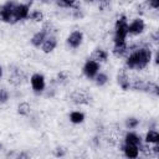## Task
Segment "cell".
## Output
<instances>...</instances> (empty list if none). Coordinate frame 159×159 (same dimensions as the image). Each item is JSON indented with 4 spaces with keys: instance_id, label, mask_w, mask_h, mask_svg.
<instances>
[{
    "instance_id": "6da1fadb",
    "label": "cell",
    "mask_w": 159,
    "mask_h": 159,
    "mask_svg": "<svg viewBox=\"0 0 159 159\" xmlns=\"http://www.w3.org/2000/svg\"><path fill=\"white\" fill-rule=\"evenodd\" d=\"M152 61V51L147 47H140L133 51L125 60V66L132 70H143Z\"/></svg>"
},
{
    "instance_id": "7a4b0ae2",
    "label": "cell",
    "mask_w": 159,
    "mask_h": 159,
    "mask_svg": "<svg viewBox=\"0 0 159 159\" xmlns=\"http://www.w3.org/2000/svg\"><path fill=\"white\" fill-rule=\"evenodd\" d=\"M128 36V21L125 15H120L118 20L116 21L114 26V36H113V42L114 45L124 43L125 39Z\"/></svg>"
},
{
    "instance_id": "3957f363",
    "label": "cell",
    "mask_w": 159,
    "mask_h": 159,
    "mask_svg": "<svg viewBox=\"0 0 159 159\" xmlns=\"http://www.w3.org/2000/svg\"><path fill=\"white\" fill-rule=\"evenodd\" d=\"M15 1H6L2 5H0V21L14 24V7Z\"/></svg>"
},
{
    "instance_id": "277c9868",
    "label": "cell",
    "mask_w": 159,
    "mask_h": 159,
    "mask_svg": "<svg viewBox=\"0 0 159 159\" xmlns=\"http://www.w3.org/2000/svg\"><path fill=\"white\" fill-rule=\"evenodd\" d=\"M31 2H16L14 7V24L25 19H29Z\"/></svg>"
},
{
    "instance_id": "5b68a950",
    "label": "cell",
    "mask_w": 159,
    "mask_h": 159,
    "mask_svg": "<svg viewBox=\"0 0 159 159\" xmlns=\"http://www.w3.org/2000/svg\"><path fill=\"white\" fill-rule=\"evenodd\" d=\"M82 72H83V75H84L87 78L93 80V78L97 76V73L99 72V63L89 58V60H87L86 63L83 65Z\"/></svg>"
},
{
    "instance_id": "8992f818",
    "label": "cell",
    "mask_w": 159,
    "mask_h": 159,
    "mask_svg": "<svg viewBox=\"0 0 159 159\" xmlns=\"http://www.w3.org/2000/svg\"><path fill=\"white\" fill-rule=\"evenodd\" d=\"M30 83L32 87V91L36 94H40L43 92L45 87H46V82H45V77L41 73H34L30 78Z\"/></svg>"
},
{
    "instance_id": "52a82bcc",
    "label": "cell",
    "mask_w": 159,
    "mask_h": 159,
    "mask_svg": "<svg viewBox=\"0 0 159 159\" xmlns=\"http://www.w3.org/2000/svg\"><path fill=\"white\" fill-rule=\"evenodd\" d=\"M144 29H145V24L139 17L132 20V22L128 24V34L130 35H139L144 31Z\"/></svg>"
},
{
    "instance_id": "ba28073f",
    "label": "cell",
    "mask_w": 159,
    "mask_h": 159,
    "mask_svg": "<svg viewBox=\"0 0 159 159\" xmlns=\"http://www.w3.org/2000/svg\"><path fill=\"white\" fill-rule=\"evenodd\" d=\"M82 41H83V34L80 30H76V31L71 32L68 35V37H67V45L70 47H72V48L80 47L81 43H82Z\"/></svg>"
},
{
    "instance_id": "9c48e42d",
    "label": "cell",
    "mask_w": 159,
    "mask_h": 159,
    "mask_svg": "<svg viewBox=\"0 0 159 159\" xmlns=\"http://www.w3.org/2000/svg\"><path fill=\"white\" fill-rule=\"evenodd\" d=\"M56 46H57V39L53 35H51V36H47L46 40L43 41V43L41 45V50L45 53H50L56 48Z\"/></svg>"
},
{
    "instance_id": "30bf717a",
    "label": "cell",
    "mask_w": 159,
    "mask_h": 159,
    "mask_svg": "<svg viewBox=\"0 0 159 159\" xmlns=\"http://www.w3.org/2000/svg\"><path fill=\"white\" fill-rule=\"evenodd\" d=\"M122 150H123L125 158H128V159H137L139 157V152H140L139 147L130 145V144H124L123 148H122Z\"/></svg>"
},
{
    "instance_id": "8fae6325",
    "label": "cell",
    "mask_w": 159,
    "mask_h": 159,
    "mask_svg": "<svg viewBox=\"0 0 159 159\" xmlns=\"http://www.w3.org/2000/svg\"><path fill=\"white\" fill-rule=\"evenodd\" d=\"M124 144L137 145V147H139V149H142V138L134 132H128L124 137Z\"/></svg>"
},
{
    "instance_id": "7c38bea8",
    "label": "cell",
    "mask_w": 159,
    "mask_h": 159,
    "mask_svg": "<svg viewBox=\"0 0 159 159\" xmlns=\"http://www.w3.org/2000/svg\"><path fill=\"white\" fill-rule=\"evenodd\" d=\"M47 36H48V35H47L43 30H40V31H37V32L34 34V36L31 37L30 42H31V45L35 46V47H41V45L43 43V41L46 40Z\"/></svg>"
},
{
    "instance_id": "4fadbf2b",
    "label": "cell",
    "mask_w": 159,
    "mask_h": 159,
    "mask_svg": "<svg viewBox=\"0 0 159 159\" xmlns=\"http://www.w3.org/2000/svg\"><path fill=\"white\" fill-rule=\"evenodd\" d=\"M72 101L76 103V104H87L89 102V97L86 92H82V91H76L72 93L71 96Z\"/></svg>"
},
{
    "instance_id": "5bb4252c",
    "label": "cell",
    "mask_w": 159,
    "mask_h": 159,
    "mask_svg": "<svg viewBox=\"0 0 159 159\" xmlns=\"http://www.w3.org/2000/svg\"><path fill=\"white\" fill-rule=\"evenodd\" d=\"M117 82H118L119 87H120L122 89H124V91H127V89L130 88V80H129V77L127 76V73L123 72V71H120V72L118 73V76H117Z\"/></svg>"
},
{
    "instance_id": "9a60e30c",
    "label": "cell",
    "mask_w": 159,
    "mask_h": 159,
    "mask_svg": "<svg viewBox=\"0 0 159 159\" xmlns=\"http://www.w3.org/2000/svg\"><path fill=\"white\" fill-rule=\"evenodd\" d=\"M107 58H108V52L104 51V50H101V48L94 50L93 53H92V56H91V60H93V61H96L98 63L107 61Z\"/></svg>"
},
{
    "instance_id": "2e32d148",
    "label": "cell",
    "mask_w": 159,
    "mask_h": 159,
    "mask_svg": "<svg viewBox=\"0 0 159 159\" xmlns=\"http://www.w3.org/2000/svg\"><path fill=\"white\" fill-rule=\"evenodd\" d=\"M112 51H113V55H114L116 57H122V56H124V55L128 52L127 42H124V43H119V45H114Z\"/></svg>"
},
{
    "instance_id": "e0dca14e",
    "label": "cell",
    "mask_w": 159,
    "mask_h": 159,
    "mask_svg": "<svg viewBox=\"0 0 159 159\" xmlns=\"http://www.w3.org/2000/svg\"><path fill=\"white\" fill-rule=\"evenodd\" d=\"M158 142H159V133L157 130L152 129L145 134V143H148V144H158Z\"/></svg>"
},
{
    "instance_id": "ac0fdd59",
    "label": "cell",
    "mask_w": 159,
    "mask_h": 159,
    "mask_svg": "<svg viewBox=\"0 0 159 159\" xmlns=\"http://www.w3.org/2000/svg\"><path fill=\"white\" fill-rule=\"evenodd\" d=\"M70 120L73 124H80V123H82L84 120V114L82 112H80V111H73L70 114Z\"/></svg>"
},
{
    "instance_id": "d6986e66",
    "label": "cell",
    "mask_w": 159,
    "mask_h": 159,
    "mask_svg": "<svg viewBox=\"0 0 159 159\" xmlns=\"http://www.w3.org/2000/svg\"><path fill=\"white\" fill-rule=\"evenodd\" d=\"M93 80H94V82H96V84L98 87H102V86H104L108 82V76L106 73H103V72H98L97 76Z\"/></svg>"
},
{
    "instance_id": "ffe728a7",
    "label": "cell",
    "mask_w": 159,
    "mask_h": 159,
    "mask_svg": "<svg viewBox=\"0 0 159 159\" xmlns=\"http://www.w3.org/2000/svg\"><path fill=\"white\" fill-rule=\"evenodd\" d=\"M43 17L45 16H43V12L41 10H32L29 15V19H31L35 22H41L43 20Z\"/></svg>"
},
{
    "instance_id": "44dd1931",
    "label": "cell",
    "mask_w": 159,
    "mask_h": 159,
    "mask_svg": "<svg viewBox=\"0 0 159 159\" xmlns=\"http://www.w3.org/2000/svg\"><path fill=\"white\" fill-rule=\"evenodd\" d=\"M30 104L27 103V102H22V103H20L19 104V107H17V113L20 114V116H27L29 113H30Z\"/></svg>"
},
{
    "instance_id": "7402d4cb",
    "label": "cell",
    "mask_w": 159,
    "mask_h": 159,
    "mask_svg": "<svg viewBox=\"0 0 159 159\" xmlns=\"http://www.w3.org/2000/svg\"><path fill=\"white\" fill-rule=\"evenodd\" d=\"M9 82H10L11 84H14V86H19V84L22 82V76L20 75V72H14V73L10 76Z\"/></svg>"
},
{
    "instance_id": "603a6c76",
    "label": "cell",
    "mask_w": 159,
    "mask_h": 159,
    "mask_svg": "<svg viewBox=\"0 0 159 159\" xmlns=\"http://www.w3.org/2000/svg\"><path fill=\"white\" fill-rule=\"evenodd\" d=\"M139 124V119L134 118V117H130V118H127L125 119V127L129 128V129H134L137 128Z\"/></svg>"
},
{
    "instance_id": "cb8c5ba5",
    "label": "cell",
    "mask_w": 159,
    "mask_h": 159,
    "mask_svg": "<svg viewBox=\"0 0 159 159\" xmlns=\"http://www.w3.org/2000/svg\"><path fill=\"white\" fill-rule=\"evenodd\" d=\"M56 5L60 6V7L70 9V7H75L76 2H75V1H70V0H57V1H56Z\"/></svg>"
},
{
    "instance_id": "d4e9b609",
    "label": "cell",
    "mask_w": 159,
    "mask_h": 159,
    "mask_svg": "<svg viewBox=\"0 0 159 159\" xmlns=\"http://www.w3.org/2000/svg\"><path fill=\"white\" fill-rule=\"evenodd\" d=\"M9 99V92L5 88L0 89V103H6Z\"/></svg>"
},
{
    "instance_id": "484cf974",
    "label": "cell",
    "mask_w": 159,
    "mask_h": 159,
    "mask_svg": "<svg viewBox=\"0 0 159 159\" xmlns=\"http://www.w3.org/2000/svg\"><path fill=\"white\" fill-rule=\"evenodd\" d=\"M57 81H58V83H65L66 82V80H67V76H66V73L65 72H61V73H58V76H57Z\"/></svg>"
},
{
    "instance_id": "4316f807",
    "label": "cell",
    "mask_w": 159,
    "mask_h": 159,
    "mask_svg": "<svg viewBox=\"0 0 159 159\" xmlns=\"http://www.w3.org/2000/svg\"><path fill=\"white\" fill-rule=\"evenodd\" d=\"M55 155L58 158V157H63L65 155V149L63 148H56L55 149Z\"/></svg>"
},
{
    "instance_id": "83f0119b",
    "label": "cell",
    "mask_w": 159,
    "mask_h": 159,
    "mask_svg": "<svg viewBox=\"0 0 159 159\" xmlns=\"http://www.w3.org/2000/svg\"><path fill=\"white\" fill-rule=\"evenodd\" d=\"M16 159H30V155L26 152H21V153H19V155L16 157Z\"/></svg>"
},
{
    "instance_id": "f1b7e54d",
    "label": "cell",
    "mask_w": 159,
    "mask_h": 159,
    "mask_svg": "<svg viewBox=\"0 0 159 159\" xmlns=\"http://www.w3.org/2000/svg\"><path fill=\"white\" fill-rule=\"evenodd\" d=\"M148 5L152 6V7H154V9H158L159 7V1H149Z\"/></svg>"
},
{
    "instance_id": "f546056e",
    "label": "cell",
    "mask_w": 159,
    "mask_h": 159,
    "mask_svg": "<svg viewBox=\"0 0 159 159\" xmlns=\"http://www.w3.org/2000/svg\"><path fill=\"white\" fill-rule=\"evenodd\" d=\"M75 17H83V14L80 11V9H76L75 10Z\"/></svg>"
},
{
    "instance_id": "4dcf8cb0",
    "label": "cell",
    "mask_w": 159,
    "mask_h": 159,
    "mask_svg": "<svg viewBox=\"0 0 159 159\" xmlns=\"http://www.w3.org/2000/svg\"><path fill=\"white\" fill-rule=\"evenodd\" d=\"M1 76H2V67L0 66V78H1Z\"/></svg>"
},
{
    "instance_id": "1f68e13d",
    "label": "cell",
    "mask_w": 159,
    "mask_h": 159,
    "mask_svg": "<svg viewBox=\"0 0 159 159\" xmlns=\"http://www.w3.org/2000/svg\"><path fill=\"white\" fill-rule=\"evenodd\" d=\"M1 147H2V145H1V143H0V149H1Z\"/></svg>"
}]
</instances>
